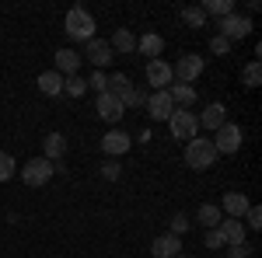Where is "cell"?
I'll return each mask as SVG.
<instances>
[{
    "mask_svg": "<svg viewBox=\"0 0 262 258\" xmlns=\"http://www.w3.org/2000/svg\"><path fill=\"white\" fill-rule=\"evenodd\" d=\"M221 238H224V244L231 248V244H242L245 241V223L242 220H234V217H227V220H221Z\"/></svg>",
    "mask_w": 262,
    "mask_h": 258,
    "instance_id": "2e32d148",
    "label": "cell"
},
{
    "mask_svg": "<svg viewBox=\"0 0 262 258\" xmlns=\"http://www.w3.org/2000/svg\"><path fill=\"white\" fill-rule=\"evenodd\" d=\"M56 175V164L46 157H32L25 168H21V181L25 185H32V189H39V185H46V181Z\"/></svg>",
    "mask_w": 262,
    "mask_h": 258,
    "instance_id": "3957f363",
    "label": "cell"
},
{
    "mask_svg": "<svg viewBox=\"0 0 262 258\" xmlns=\"http://www.w3.org/2000/svg\"><path fill=\"white\" fill-rule=\"evenodd\" d=\"M196 217H200V223L206 227V230H213V227H221L224 213H221V206H213V202H203L200 209H196Z\"/></svg>",
    "mask_w": 262,
    "mask_h": 258,
    "instance_id": "603a6c76",
    "label": "cell"
},
{
    "mask_svg": "<svg viewBox=\"0 0 262 258\" xmlns=\"http://www.w3.org/2000/svg\"><path fill=\"white\" fill-rule=\"evenodd\" d=\"M221 213H227V217H234V220H242L245 213H248V196H242V192H227V196H224Z\"/></svg>",
    "mask_w": 262,
    "mask_h": 258,
    "instance_id": "e0dca14e",
    "label": "cell"
},
{
    "mask_svg": "<svg viewBox=\"0 0 262 258\" xmlns=\"http://www.w3.org/2000/svg\"><path fill=\"white\" fill-rule=\"evenodd\" d=\"M105 91H108V95H116L122 105H129V95H133V87H129V77H126V74H112Z\"/></svg>",
    "mask_w": 262,
    "mask_h": 258,
    "instance_id": "ffe728a7",
    "label": "cell"
},
{
    "mask_svg": "<svg viewBox=\"0 0 262 258\" xmlns=\"http://www.w3.org/2000/svg\"><path fill=\"white\" fill-rule=\"evenodd\" d=\"M95 112H98V119H105V122H119L122 119V112H126V105H122L116 95H98V105H95Z\"/></svg>",
    "mask_w": 262,
    "mask_h": 258,
    "instance_id": "30bf717a",
    "label": "cell"
},
{
    "mask_svg": "<svg viewBox=\"0 0 262 258\" xmlns=\"http://www.w3.org/2000/svg\"><path fill=\"white\" fill-rule=\"evenodd\" d=\"M147 105V91H137L133 87V95H129V108H143Z\"/></svg>",
    "mask_w": 262,
    "mask_h": 258,
    "instance_id": "8d00e7d4",
    "label": "cell"
},
{
    "mask_svg": "<svg viewBox=\"0 0 262 258\" xmlns=\"http://www.w3.org/2000/svg\"><path fill=\"white\" fill-rule=\"evenodd\" d=\"M108 45H112V53H122V56H129V53L137 49V39H133V32H129V28H116V35L108 39Z\"/></svg>",
    "mask_w": 262,
    "mask_h": 258,
    "instance_id": "d6986e66",
    "label": "cell"
},
{
    "mask_svg": "<svg viewBox=\"0 0 262 258\" xmlns=\"http://www.w3.org/2000/svg\"><path fill=\"white\" fill-rule=\"evenodd\" d=\"M242 126H234V122H224L221 129L213 133V147H217V154H238L242 150Z\"/></svg>",
    "mask_w": 262,
    "mask_h": 258,
    "instance_id": "5b68a950",
    "label": "cell"
},
{
    "mask_svg": "<svg viewBox=\"0 0 262 258\" xmlns=\"http://www.w3.org/2000/svg\"><path fill=\"white\" fill-rule=\"evenodd\" d=\"M14 168H18V164H14V157H11V154H4V150H0V181L14 178Z\"/></svg>",
    "mask_w": 262,
    "mask_h": 258,
    "instance_id": "f1b7e54d",
    "label": "cell"
},
{
    "mask_svg": "<svg viewBox=\"0 0 262 258\" xmlns=\"http://www.w3.org/2000/svg\"><path fill=\"white\" fill-rule=\"evenodd\" d=\"M210 49H213V56H227V53H231V42L221 39V35H213V39H210Z\"/></svg>",
    "mask_w": 262,
    "mask_h": 258,
    "instance_id": "836d02e7",
    "label": "cell"
},
{
    "mask_svg": "<svg viewBox=\"0 0 262 258\" xmlns=\"http://www.w3.org/2000/svg\"><path fill=\"white\" fill-rule=\"evenodd\" d=\"M200 7H203L206 18H210V14H213V18H227V14H234V0H203Z\"/></svg>",
    "mask_w": 262,
    "mask_h": 258,
    "instance_id": "cb8c5ba5",
    "label": "cell"
},
{
    "mask_svg": "<svg viewBox=\"0 0 262 258\" xmlns=\"http://www.w3.org/2000/svg\"><path fill=\"white\" fill-rule=\"evenodd\" d=\"M196 122H200L203 129H213V133H217L224 122H227V108H224L221 101H210V105L203 108V115H196Z\"/></svg>",
    "mask_w": 262,
    "mask_h": 258,
    "instance_id": "7c38bea8",
    "label": "cell"
},
{
    "mask_svg": "<svg viewBox=\"0 0 262 258\" xmlns=\"http://www.w3.org/2000/svg\"><path fill=\"white\" fill-rule=\"evenodd\" d=\"M203 241H206V248H210V251H221V248H227L217 227H213V230H206V238H203Z\"/></svg>",
    "mask_w": 262,
    "mask_h": 258,
    "instance_id": "d6a6232c",
    "label": "cell"
},
{
    "mask_svg": "<svg viewBox=\"0 0 262 258\" xmlns=\"http://www.w3.org/2000/svg\"><path fill=\"white\" fill-rule=\"evenodd\" d=\"M88 87H91V91H98V95H105V87H108V74L95 70V74H91V80H88Z\"/></svg>",
    "mask_w": 262,
    "mask_h": 258,
    "instance_id": "4dcf8cb0",
    "label": "cell"
},
{
    "mask_svg": "<svg viewBox=\"0 0 262 258\" xmlns=\"http://www.w3.org/2000/svg\"><path fill=\"white\" fill-rule=\"evenodd\" d=\"M129 133H122V129H112V133H105L101 136V154H108V157H119V154H126L129 150Z\"/></svg>",
    "mask_w": 262,
    "mask_h": 258,
    "instance_id": "8fae6325",
    "label": "cell"
},
{
    "mask_svg": "<svg viewBox=\"0 0 262 258\" xmlns=\"http://www.w3.org/2000/svg\"><path fill=\"white\" fill-rule=\"evenodd\" d=\"M137 45H140L143 56H154V60H158V56H161V49H164V39L158 35V32H147V35H143Z\"/></svg>",
    "mask_w": 262,
    "mask_h": 258,
    "instance_id": "d4e9b609",
    "label": "cell"
},
{
    "mask_svg": "<svg viewBox=\"0 0 262 258\" xmlns=\"http://www.w3.org/2000/svg\"><path fill=\"white\" fill-rule=\"evenodd\" d=\"M42 143H46V160L60 164L63 154H67V139H63V133H49V136L42 139Z\"/></svg>",
    "mask_w": 262,
    "mask_h": 258,
    "instance_id": "44dd1931",
    "label": "cell"
},
{
    "mask_svg": "<svg viewBox=\"0 0 262 258\" xmlns=\"http://www.w3.org/2000/svg\"><path fill=\"white\" fill-rule=\"evenodd\" d=\"M182 21L192 25V28H203V25H206V14H203V7L196 4V7H185V11H182Z\"/></svg>",
    "mask_w": 262,
    "mask_h": 258,
    "instance_id": "83f0119b",
    "label": "cell"
},
{
    "mask_svg": "<svg viewBox=\"0 0 262 258\" xmlns=\"http://www.w3.org/2000/svg\"><path fill=\"white\" fill-rule=\"evenodd\" d=\"M147 80H150V87H154V91H168V87L175 84L171 66L161 63V60H150V63H147Z\"/></svg>",
    "mask_w": 262,
    "mask_h": 258,
    "instance_id": "9c48e42d",
    "label": "cell"
},
{
    "mask_svg": "<svg viewBox=\"0 0 262 258\" xmlns=\"http://www.w3.org/2000/svg\"><path fill=\"white\" fill-rule=\"evenodd\" d=\"M227 258H252V244H248V241H242V244H231Z\"/></svg>",
    "mask_w": 262,
    "mask_h": 258,
    "instance_id": "d590c367",
    "label": "cell"
},
{
    "mask_svg": "<svg viewBox=\"0 0 262 258\" xmlns=\"http://www.w3.org/2000/svg\"><path fill=\"white\" fill-rule=\"evenodd\" d=\"M53 60H56V74H60V77H77V70H81V60H84V56H77L74 49H60Z\"/></svg>",
    "mask_w": 262,
    "mask_h": 258,
    "instance_id": "5bb4252c",
    "label": "cell"
},
{
    "mask_svg": "<svg viewBox=\"0 0 262 258\" xmlns=\"http://www.w3.org/2000/svg\"><path fill=\"white\" fill-rule=\"evenodd\" d=\"M245 220H248L245 227H252V230H259V227H262V209H259V206H248V213H245Z\"/></svg>",
    "mask_w": 262,
    "mask_h": 258,
    "instance_id": "e575fe53",
    "label": "cell"
},
{
    "mask_svg": "<svg viewBox=\"0 0 262 258\" xmlns=\"http://www.w3.org/2000/svg\"><path fill=\"white\" fill-rule=\"evenodd\" d=\"M39 91H42V95H49V98L63 95V77L56 74V70H46V74H39Z\"/></svg>",
    "mask_w": 262,
    "mask_h": 258,
    "instance_id": "7402d4cb",
    "label": "cell"
},
{
    "mask_svg": "<svg viewBox=\"0 0 262 258\" xmlns=\"http://www.w3.org/2000/svg\"><path fill=\"white\" fill-rule=\"evenodd\" d=\"M168 95H171V101H175V108H192V105H196V91H192V84H171Z\"/></svg>",
    "mask_w": 262,
    "mask_h": 258,
    "instance_id": "ac0fdd59",
    "label": "cell"
},
{
    "mask_svg": "<svg viewBox=\"0 0 262 258\" xmlns=\"http://www.w3.org/2000/svg\"><path fill=\"white\" fill-rule=\"evenodd\" d=\"M119 175H122L119 160H105V164H101V178L105 181H119Z\"/></svg>",
    "mask_w": 262,
    "mask_h": 258,
    "instance_id": "f546056e",
    "label": "cell"
},
{
    "mask_svg": "<svg viewBox=\"0 0 262 258\" xmlns=\"http://www.w3.org/2000/svg\"><path fill=\"white\" fill-rule=\"evenodd\" d=\"M150 251H154V258H179L182 238H175V234H161V238H154Z\"/></svg>",
    "mask_w": 262,
    "mask_h": 258,
    "instance_id": "9a60e30c",
    "label": "cell"
},
{
    "mask_svg": "<svg viewBox=\"0 0 262 258\" xmlns=\"http://www.w3.org/2000/svg\"><path fill=\"white\" fill-rule=\"evenodd\" d=\"M84 53H88V60L95 63V66H108V63L116 60V53H112V45H108V42L105 39H91L88 42V45H84Z\"/></svg>",
    "mask_w": 262,
    "mask_h": 258,
    "instance_id": "4fadbf2b",
    "label": "cell"
},
{
    "mask_svg": "<svg viewBox=\"0 0 262 258\" xmlns=\"http://www.w3.org/2000/svg\"><path fill=\"white\" fill-rule=\"evenodd\" d=\"M168 129H171L175 139H192L200 133V122H196V115H192L189 108H175L171 119H168Z\"/></svg>",
    "mask_w": 262,
    "mask_h": 258,
    "instance_id": "277c9868",
    "label": "cell"
},
{
    "mask_svg": "<svg viewBox=\"0 0 262 258\" xmlns=\"http://www.w3.org/2000/svg\"><path fill=\"white\" fill-rule=\"evenodd\" d=\"M143 108L150 112V119L168 122V119H171V112H175V101H171L168 91H154V95H147V105H143Z\"/></svg>",
    "mask_w": 262,
    "mask_h": 258,
    "instance_id": "ba28073f",
    "label": "cell"
},
{
    "mask_svg": "<svg viewBox=\"0 0 262 258\" xmlns=\"http://www.w3.org/2000/svg\"><path fill=\"white\" fill-rule=\"evenodd\" d=\"M185 230H189V217H185V213H175V217H171V230H168V234L182 238Z\"/></svg>",
    "mask_w": 262,
    "mask_h": 258,
    "instance_id": "1f68e13d",
    "label": "cell"
},
{
    "mask_svg": "<svg viewBox=\"0 0 262 258\" xmlns=\"http://www.w3.org/2000/svg\"><path fill=\"white\" fill-rule=\"evenodd\" d=\"M242 84H245V87H259V84H262V66L255 60L242 70Z\"/></svg>",
    "mask_w": 262,
    "mask_h": 258,
    "instance_id": "484cf974",
    "label": "cell"
},
{
    "mask_svg": "<svg viewBox=\"0 0 262 258\" xmlns=\"http://www.w3.org/2000/svg\"><path fill=\"white\" fill-rule=\"evenodd\" d=\"M179 258H185V255H179Z\"/></svg>",
    "mask_w": 262,
    "mask_h": 258,
    "instance_id": "74e56055",
    "label": "cell"
},
{
    "mask_svg": "<svg viewBox=\"0 0 262 258\" xmlns=\"http://www.w3.org/2000/svg\"><path fill=\"white\" fill-rule=\"evenodd\" d=\"M200 74H203V56H192V53H185V56L171 66V77L179 80V84H192Z\"/></svg>",
    "mask_w": 262,
    "mask_h": 258,
    "instance_id": "52a82bcc",
    "label": "cell"
},
{
    "mask_svg": "<svg viewBox=\"0 0 262 258\" xmlns=\"http://www.w3.org/2000/svg\"><path fill=\"white\" fill-rule=\"evenodd\" d=\"M217 35H221V39H227V42L245 39V35H252V18L227 14V18H221V25H217Z\"/></svg>",
    "mask_w": 262,
    "mask_h": 258,
    "instance_id": "8992f818",
    "label": "cell"
},
{
    "mask_svg": "<svg viewBox=\"0 0 262 258\" xmlns=\"http://www.w3.org/2000/svg\"><path fill=\"white\" fill-rule=\"evenodd\" d=\"M84 91H88V80H84V77H63V95L81 98Z\"/></svg>",
    "mask_w": 262,
    "mask_h": 258,
    "instance_id": "4316f807",
    "label": "cell"
},
{
    "mask_svg": "<svg viewBox=\"0 0 262 258\" xmlns=\"http://www.w3.org/2000/svg\"><path fill=\"white\" fill-rule=\"evenodd\" d=\"M63 25H67L63 32H67V35H70L74 42H84V45L95 39V28H98V25H95V18H91V14L84 11L81 4H77V7H74V11L67 14V21H63Z\"/></svg>",
    "mask_w": 262,
    "mask_h": 258,
    "instance_id": "7a4b0ae2",
    "label": "cell"
},
{
    "mask_svg": "<svg viewBox=\"0 0 262 258\" xmlns=\"http://www.w3.org/2000/svg\"><path fill=\"white\" fill-rule=\"evenodd\" d=\"M221 157L217 154V147H213V139H203V136H192L185 143V164L192 168V171H206V168H213V160Z\"/></svg>",
    "mask_w": 262,
    "mask_h": 258,
    "instance_id": "6da1fadb",
    "label": "cell"
}]
</instances>
